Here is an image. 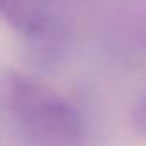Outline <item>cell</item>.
Wrapping results in <instances>:
<instances>
[{
  "label": "cell",
  "mask_w": 146,
  "mask_h": 146,
  "mask_svg": "<svg viewBox=\"0 0 146 146\" xmlns=\"http://www.w3.org/2000/svg\"><path fill=\"white\" fill-rule=\"evenodd\" d=\"M117 22L126 43L137 52L146 54V0H126Z\"/></svg>",
  "instance_id": "4"
},
{
  "label": "cell",
  "mask_w": 146,
  "mask_h": 146,
  "mask_svg": "<svg viewBox=\"0 0 146 146\" xmlns=\"http://www.w3.org/2000/svg\"><path fill=\"white\" fill-rule=\"evenodd\" d=\"M131 120H133V128H135L141 135L146 137V93L143 94V98L139 100V104H137L135 109H133Z\"/></svg>",
  "instance_id": "5"
},
{
  "label": "cell",
  "mask_w": 146,
  "mask_h": 146,
  "mask_svg": "<svg viewBox=\"0 0 146 146\" xmlns=\"http://www.w3.org/2000/svg\"><path fill=\"white\" fill-rule=\"evenodd\" d=\"M50 15L44 0H0V19L22 37L39 30Z\"/></svg>",
  "instance_id": "3"
},
{
  "label": "cell",
  "mask_w": 146,
  "mask_h": 146,
  "mask_svg": "<svg viewBox=\"0 0 146 146\" xmlns=\"http://www.w3.org/2000/svg\"><path fill=\"white\" fill-rule=\"evenodd\" d=\"M0 126L24 146H83L80 109L26 72L0 68Z\"/></svg>",
  "instance_id": "1"
},
{
  "label": "cell",
  "mask_w": 146,
  "mask_h": 146,
  "mask_svg": "<svg viewBox=\"0 0 146 146\" xmlns=\"http://www.w3.org/2000/svg\"><path fill=\"white\" fill-rule=\"evenodd\" d=\"M24 39L26 59L37 68H54L68 56L72 44L70 30L61 19L50 15L43 26Z\"/></svg>",
  "instance_id": "2"
}]
</instances>
